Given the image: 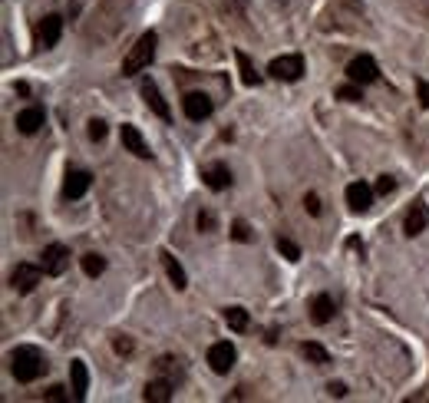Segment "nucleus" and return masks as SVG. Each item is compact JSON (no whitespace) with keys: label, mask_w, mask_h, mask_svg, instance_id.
I'll list each match as a JSON object with an SVG mask.
<instances>
[{"label":"nucleus","mask_w":429,"mask_h":403,"mask_svg":"<svg viewBox=\"0 0 429 403\" xmlns=\"http://www.w3.org/2000/svg\"><path fill=\"white\" fill-rule=\"evenodd\" d=\"M46 357H43L37 347H30V344H23V347H17L11 354V373L17 377L20 383H33L40 380L43 373H46Z\"/></svg>","instance_id":"1"},{"label":"nucleus","mask_w":429,"mask_h":403,"mask_svg":"<svg viewBox=\"0 0 429 403\" xmlns=\"http://www.w3.org/2000/svg\"><path fill=\"white\" fill-rule=\"evenodd\" d=\"M155 44H159V37L152 30L142 33L139 40L132 44V50L126 53V60H122V77H139L142 70L155 60Z\"/></svg>","instance_id":"2"},{"label":"nucleus","mask_w":429,"mask_h":403,"mask_svg":"<svg viewBox=\"0 0 429 403\" xmlns=\"http://www.w3.org/2000/svg\"><path fill=\"white\" fill-rule=\"evenodd\" d=\"M40 268H43V274L60 278V274L70 268V248H66V245H60V241L46 245V248H43V255H40Z\"/></svg>","instance_id":"3"},{"label":"nucleus","mask_w":429,"mask_h":403,"mask_svg":"<svg viewBox=\"0 0 429 403\" xmlns=\"http://www.w3.org/2000/svg\"><path fill=\"white\" fill-rule=\"evenodd\" d=\"M268 73L274 79H281V83H297L300 77H304V60H300L297 53L290 56H274L268 66Z\"/></svg>","instance_id":"4"},{"label":"nucleus","mask_w":429,"mask_h":403,"mask_svg":"<svg viewBox=\"0 0 429 403\" xmlns=\"http://www.w3.org/2000/svg\"><path fill=\"white\" fill-rule=\"evenodd\" d=\"M60 37H63V17L60 13H46L40 23H37V44L43 50H53L60 44Z\"/></svg>","instance_id":"5"},{"label":"nucleus","mask_w":429,"mask_h":403,"mask_svg":"<svg viewBox=\"0 0 429 403\" xmlns=\"http://www.w3.org/2000/svg\"><path fill=\"white\" fill-rule=\"evenodd\" d=\"M347 77L354 79V83H360V87H366V83H376V77H380V70H376V60L373 56H354L350 63H347Z\"/></svg>","instance_id":"6"},{"label":"nucleus","mask_w":429,"mask_h":403,"mask_svg":"<svg viewBox=\"0 0 429 403\" xmlns=\"http://www.w3.org/2000/svg\"><path fill=\"white\" fill-rule=\"evenodd\" d=\"M235 357H238V350H235V344H228V340H218V344L208 347V367H212L214 373H228L235 367Z\"/></svg>","instance_id":"7"},{"label":"nucleus","mask_w":429,"mask_h":403,"mask_svg":"<svg viewBox=\"0 0 429 403\" xmlns=\"http://www.w3.org/2000/svg\"><path fill=\"white\" fill-rule=\"evenodd\" d=\"M139 93H142V99H146V106L159 116L162 122H172V109H169V103L162 99V93H159V87H155V79H142V87H139Z\"/></svg>","instance_id":"8"},{"label":"nucleus","mask_w":429,"mask_h":403,"mask_svg":"<svg viewBox=\"0 0 429 403\" xmlns=\"http://www.w3.org/2000/svg\"><path fill=\"white\" fill-rule=\"evenodd\" d=\"M40 274H43V268H37V264H17L11 274V288L20 291V295H30L33 288L40 284Z\"/></svg>","instance_id":"9"},{"label":"nucleus","mask_w":429,"mask_h":403,"mask_svg":"<svg viewBox=\"0 0 429 403\" xmlns=\"http://www.w3.org/2000/svg\"><path fill=\"white\" fill-rule=\"evenodd\" d=\"M343 196H347V205H350V212H357V215L370 212V205H373V188L366 186V182H350Z\"/></svg>","instance_id":"10"},{"label":"nucleus","mask_w":429,"mask_h":403,"mask_svg":"<svg viewBox=\"0 0 429 403\" xmlns=\"http://www.w3.org/2000/svg\"><path fill=\"white\" fill-rule=\"evenodd\" d=\"M182 109H185V116H188L192 122H202V120L212 116V99L205 96V93H185Z\"/></svg>","instance_id":"11"},{"label":"nucleus","mask_w":429,"mask_h":403,"mask_svg":"<svg viewBox=\"0 0 429 403\" xmlns=\"http://www.w3.org/2000/svg\"><path fill=\"white\" fill-rule=\"evenodd\" d=\"M89 186H93V175L83 172V169H73V172H66L63 196L70 198V202H76V198H83L86 192H89Z\"/></svg>","instance_id":"12"},{"label":"nucleus","mask_w":429,"mask_h":403,"mask_svg":"<svg viewBox=\"0 0 429 403\" xmlns=\"http://www.w3.org/2000/svg\"><path fill=\"white\" fill-rule=\"evenodd\" d=\"M172 390H175V383L165 380V377H155V380L146 383L142 400H146V403H169L172 400Z\"/></svg>","instance_id":"13"},{"label":"nucleus","mask_w":429,"mask_h":403,"mask_svg":"<svg viewBox=\"0 0 429 403\" xmlns=\"http://www.w3.org/2000/svg\"><path fill=\"white\" fill-rule=\"evenodd\" d=\"M43 120H46V113H43L40 106H27L17 113V129H20L23 136H33V132L43 126Z\"/></svg>","instance_id":"14"},{"label":"nucleus","mask_w":429,"mask_h":403,"mask_svg":"<svg viewBox=\"0 0 429 403\" xmlns=\"http://www.w3.org/2000/svg\"><path fill=\"white\" fill-rule=\"evenodd\" d=\"M202 179H205V186L212 188V192H225V188L231 186V172H228V165H222V162L208 165V169L202 172Z\"/></svg>","instance_id":"15"},{"label":"nucleus","mask_w":429,"mask_h":403,"mask_svg":"<svg viewBox=\"0 0 429 403\" xmlns=\"http://www.w3.org/2000/svg\"><path fill=\"white\" fill-rule=\"evenodd\" d=\"M70 383H73L76 400H86V390H89V371H86L83 360H73V364H70Z\"/></svg>","instance_id":"16"},{"label":"nucleus","mask_w":429,"mask_h":403,"mask_svg":"<svg viewBox=\"0 0 429 403\" xmlns=\"http://www.w3.org/2000/svg\"><path fill=\"white\" fill-rule=\"evenodd\" d=\"M122 146H126L132 155H139V159H149V146H146V139H142V132L136 129V126H122Z\"/></svg>","instance_id":"17"},{"label":"nucleus","mask_w":429,"mask_h":403,"mask_svg":"<svg viewBox=\"0 0 429 403\" xmlns=\"http://www.w3.org/2000/svg\"><path fill=\"white\" fill-rule=\"evenodd\" d=\"M162 264H165V274H169V281L179 288V291H185L188 288V278H185V268L179 264V258L172 255V251H162Z\"/></svg>","instance_id":"18"},{"label":"nucleus","mask_w":429,"mask_h":403,"mask_svg":"<svg viewBox=\"0 0 429 403\" xmlns=\"http://www.w3.org/2000/svg\"><path fill=\"white\" fill-rule=\"evenodd\" d=\"M311 321L314 324H331L333 321V298L331 295H317L311 301Z\"/></svg>","instance_id":"19"},{"label":"nucleus","mask_w":429,"mask_h":403,"mask_svg":"<svg viewBox=\"0 0 429 403\" xmlns=\"http://www.w3.org/2000/svg\"><path fill=\"white\" fill-rule=\"evenodd\" d=\"M155 377H165V380L179 383L185 377V371H182V364H179L175 357H159L155 360Z\"/></svg>","instance_id":"20"},{"label":"nucleus","mask_w":429,"mask_h":403,"mask_svg":"<svg viewBox=\"0 0 429 403\" xmlns=\"http://www.w3.org/2000/svg\"><path fill=\"white\" fill-rule=\"evenodd\" d=\"M235 60H238V73H241V83H245V87H257V83H261V73L255 70V63H251V56L238 50Z\"/></svg>","instance_id":"21"},{"label":"nucleus","mask_w":429,"mask_h":403,"mask_svg":"<svg viewBox=\"0 0 429 403\" xmlns=\"http://www.w3.org/2000/svg\"><path fill=\"white\" fill-rule=\"evenodd\" d=\"M426 225H429L426 205H413V208H409V215H406V235H409V238H413V235H419Z\"/></svg>","instance_id":"22"},{"label":"nucleus","mask_w":429,"mask_h":403,"mask_svg":"<svg viewBox=\"0 0 429 403\" xmlns=\"http://www.w3.org/2000/svg\"><path fill=\"white\" fill-rule=\"evenodd\" d=\"M79 264H83L86 278H99V274L106 271V258H103V255H96V251L83 255V258H79Z\"/></svg>","instance_id":"23"},{"label":"nucleus","mask_w":429,"mask_h":403,"mask_svg":"<svg viewBox=\"0 0 429 403\" xmlns=\"http://www.w3.org/2000/svg\"><path fill=\"white\" fill-rule=\"evenodd\" d=\"M300 354L311 360L314 367H324V364H331V354L321 347V344H314V340H307V344H300Z\"/></svg>","instance_id":"24"},{"label":"nucleus","mask_w":429,"mask_h":403,"mask_svg":"<svg viewBox=\"0 0 429 403\" xmlns=\"http://www.w3.org/2000/svg\"><path fill=\"white\" fill-rule=\"evenodd\" d=\"M225 324L231 327V331H238V334H241V331H248V324H251V321H248V311L245 307H225Z\"/></svg>","instance_id":"25"},{"label":"nucleus","mask_w":429,"mask_h":403,"mask_svg":"<svg viewBox=\"0 0 429 403\" xmlns=\"http://www.w3.org/2000/svg\"><path fill=\"white\" fill-rule=\"evenodd\" d=\"M337 99H343V103H357V99H364V93H360V83H343L340 89H337Z\"/></svg>","instance_id":"26"},{"label":"nucleus","mask_w":429,"mask_h":403,"mask_svg":"<svg viewBox=\"0 0 429 403\" xmlns=\"http://www.w3.org/2000/svg\"><path fill=\"white\" fill-rule=\"evenodd\" d=\"M195 225H198V231H205V235H208V231H214V229H218V222H214V212L202 208V212H198V218H195Z\"/></svg>","instance_id":"27"},{"label":"nucleus","mask_w":429,"mask_h":403,"mask_svg":"<svg viewBox=\"0 0 429 403\" xmlns=\"http://www.w3.org/2000/svg\"><path fill=\"white\" fill-rule=\"evenodd\" d=\"M278 251L288 258V262H300V248L290 238H278Z\"/></svg>","instance_id":"28"},{"label":"nucleus","mask_w":429,"mask_h":403,"mask_svg":"<svg viewBox=\"0 0 429 403\" xmlns=\"http://www.w3.org/2000/svg\"><path fill=\"white\" fill-rule=\"evenodd\" d=\"M86 132H89V139H93V142H103V139H106V122H103V120H89V122H86Z\"/></svg>","instance_id":"29"},{"label":"nucleus","mask_w":429,"mask_h":403,"mask_svg":"<svg viewBox=\"0 0 429 403\" xmlns=\"http://www.w3.org/2000/svg\"><path fill=\"white\" fill-rule=\"evenodd\" d=\"M231 238L235 241H255V231L248 229V222H235V225H231Z\"/></svg>","instance_id":"30"},{"label":"nucleus","mask_w":429,"mask_h":403,"mask_svg":"<svg viewBox=\"0 0 429 403\" xmlns=\"http://www.w3.org/2000/svg\"><path fill=\"white\" fill-rule=\"evenodd\" d=\"M393 188H397V179H393V175H380V182H376V192H380V196H390Z\"/></svg>","instance_id":"31"},{"label":"nucleus","mask_w":429,"mask_h":403,"mask_svg":"<svg viewBox=\"0 0 429 403\" xmlns=\"http://www.w3.org/2000/svg\"><path fill=\"white\" fill-rule=\"evenodd\" d=\"M43 400H53V403H63V400H66V387H60V383H56V387H50V390L43 393Z\"/></svg>","instance_id":"32"},{"label":"nucleus","mask_w":429,"mask_h":403,"mask_svg":"<svg viewBox=\"0 0 429 403\" xmlns=\"http://www.w3.org/2000/svg\"><path fill=\"white\" fill-rule=\"evenodd\" d=\"M304 208H307L311 215H321V198L314 196V192H307V196H304Z\"/></svg>","instance_id":"33"},{"label":"nucleus","mask_w":429,"mask_h":403,"mask_svg":"<svg viewBox=\"0 0 429 403\" xmlns=\"http://www.w3.org/2000/svg\"><path fill=\"white\" fill-rule=\"evenodd\" d=\"M416 93H419V103L429 109V83H426V79H419V83H416Z\"/></svg>","instance_id":"34"},{"label":"nucleus","mask_w":429,"mask_h":403,"mask_svg":"<svg viewBox=\"0 0 429 403\" xmlns=\"http://www.w3.org/2000/svg\"><path fill=\"white\" fill-rule=\"evenodd\" d=\"M113 347H116V354H132V340H129V338H116V344H113Z\"/></svg>","instance_id":"35"},{"label":"nucleus","mask_w":429,"mask_h":403,"mask_svg":"<svg viewBox=\"0 0 429 403\" xmlns=\"http://www.w3.org/2000/svg\"><path fill=\"white\" fill-rule=\"evenodd\" d=\"M327 393H331V397H343V393H347V383H327Z\"/></svg>","instance_id":"36"},{"label":"nucleus","mask_w":429,"mask_h":403,"mask_svg":"<svg viewBox=\"0 0 429 403\" xmlns=\"http://www.w3.org/2000/svg\"><path fill=\"white\" fill-rule=\"evenodd\" d=\"M347 248H354V251H360V255H364V241H360V238H350V241H347Z\"/></svg>","instance_id":"37"}]
</instances>
